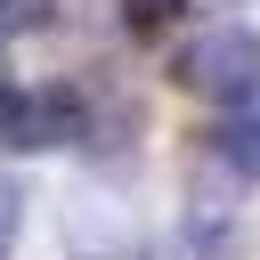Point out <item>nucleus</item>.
Instances as JSON below:
<instances>
[{"mask_svg": "<svg viewBox=\"0 0 260 260\" xmlns=\"http://www.w3.org/2000/svg\"><path fill=\"white\" fill-rule=\"evenodd\" d=\"M171 81H179L187 98H211V106H244V98H260V32H244V24H211V32L179 41V49H171Z\"/></svg>", "mask_w": 260, "mask_h": 260, "instance_id": "f257e3e1", "label": "nucleus"}, {"mask_svg": "<svg viewBox=\"0 0 260 260\" xmlns=\"http://www.w3.org/2000/svg\"><path fill=\"white\" fill-rule=\"evenodd\" d=\"M244 171L219 154V146H203L195 154V171H187V211H179V228H187V244L203 252V260H228L236 252V219H244Z\"/></svg>", "mask_w": 260, "mask_h": 260, "instance_id": "f03ea898", "label": "nucleus"}, {"mask_svg": "<svg viewBox=\"0 0 260 260\" xmlns=\"http://www.w3.org/2000/svg\"><path fill=\"white\" fill-rule=\"evenodd\" d=\"M73 138H89L81 89L49 81V89H8V98H0V146H8V154H57V146H73Z\"/></svg>", "mask_w": 260, "mask_h": 260, "instance_id": "7ed1b4c3", "label": "nucleus"}, {"mask_svg": "<svg viewBox=\"0 0 260 260\" xmlns=\"http://www.w3.org/2000/svg\"><path fill=\"white\" fill-rule=\"evenodd\" d=\"M57 228H65V252L73 260H146L138 211L122 195H106V187H73L65 211H57Z\"/></svg>", "mask_w": 260, "mask_h": 260, "instance_id": "20e7f679", "label": "nucleus"}, {"mask_svg": "<svg viewBox=\"0 0 260 260\" xmlns=\"http://www.w3.org/2000/svg\"><path fill=\"white\" fill-rule=\"evenodd\" d=\"M211 146L244 171V179H260V98H244V106H228V122L211 130Z\"/></svg>", "mask_w": 260, "mask_h": 260, "instance_id": "39448f33", "label": "nucleus"}, {"mask_svg": "<svg viewBox=\"0 0 260 260\" xmlns=\"http://www.w3.org/2000/svg\"><path fill=\"white\" fill-rule=\"evenodd\" d=\"M41 16H49L41 0H0V41H8V32H32Z\"/></svg>", "mask_w": 260, "mask_h": 260, "instance_id": "423d86ee", "label": "nucleus"}, {"mask_svg": "<svg viewBox=\"0 0 260 260\" xmlns=\"http://www.w3.org/2000/svg\"><path fill=\"white\" fill-rule=\"evenodd\" d=\"M16 219H24V187H16L8 171H0V244L16 236Z\"/></svg>", "mask_w": 260, "mask_h": 260, "instance_id": "0eeeda50", "label": "nucleus"}, {"mask_svg": "<svg viewBox=\"0 0 260 260\" xmlns=\"http://www.w3.org/2000/svg\"><path fill=\"white\" fill-rule=\"evenodd\" d=\"M162 16H179V0H130V32H154Z\"/></svg>", "mask_w": 260, "mask_h": 260, "instance_id": "6e6552de", "label": "nucleus"}, {"mask_svg": "<svg viewBox=\"0 0 260 260\" xmlns=\"http://www.w3.org/2000/svg\"><path fill=\"white\" fill-rule=\"evenodd\" d=\"M195 8H236V0H195Z\"/></svg>", "mask_w": 260, "mask_h": 260, "instance_id": "1a4fd4ad", "label": "nucleus"}, {"mask_svg": "<svg viewBox=\"0 0 260 260\" xmlns=\"http://www.w3.org/2000/svg\"><path fill=\"white\" fill-rule=\"evenodd\" d=\"M0 98H8V73H0Z\"/></svg>", "mask_w": 260, "mask_h": 260, "instance_id": "9d476101", "label": "nucleus"}]
</instances>
